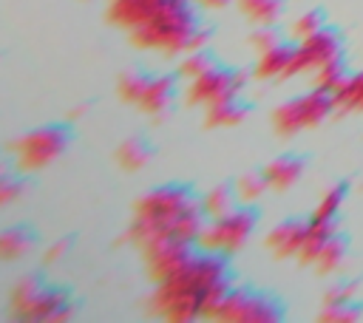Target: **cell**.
I'll list each match as a JSON object with an SVG mask.
<instances>
[{"mask_svg": "<svg viewBox=\"0 0 363 323\" xmlns=\"http://www.w3.org/2000/svg\"><path fill=\"white\" fill-rule=\"evenodd\" d=\"M230 286L233 278L224 252H213V249L193 252L184 266L156 280L153 312L173 323L210 317V312L230 292Z\"/></svg>", "mask_w": 363, "mask_h": 323, "instance_id": "1", "label": "cell"}, {"mask_svg": "<svg viewBox=\"0 0 363 323\" xmlns=\"http://www.w3.org/2000/svg\"><path fill=\"white\" fill-rule=\"evenodd\" d=\"M204 218L207 215L201 210V198H196L190 187L164 184L136 201L130 241L139 249H145L153 241H164V238L196 244L204 227Z\"/></svg>", "mask_w": 363, "mask_h": 323, "instance_id": "2", "label": "cell"}, {"mask_svg": "<svg viewBox=\"0 0 363 323\" xmlns=\"http://www.w3.org/2000/svg\"><path fill=\"white\" fill-rule=\"evenodd\" d=\"M199 17L196 11L184 3H173L170 8L159 11L153 20L130 31V42L139 48L162 51V54H187L193 51L196 34H199Z\"/></svg>", "mask_w": 363, "mask_h": 323, "instance_id": "3", "label": "cell"}, {"mask_svg": "<svg viewBox=\"0 0 363 323\" xmlns=\"http://www.w3.org/2000/svg\"><path fill=\"white\" fill-rule=\"evenodd\" d=\"M11 312L23 320H65L71 314V300L62 289L28 275L11 292Z\"/></svg>", "mask_w": 363, "mask_h": 323, "instance_id": "4", "label": "cell"}, {"mask_svg": "<svg viewBox=\"0 0 363 323\" xmlns=\"http://www.w3.org/2000/svg\"><path fill=\"white\" fill-rule=\"evenodd\" d=\"M210 317L233 323H272L284 317V306L267 292L250 286H230V292L216 303Z\"/></svg>", "mask_w": 363, "mask_h": 323, "instance_id": "5", "label": "cell"}, {"mask_svg": "<svg viewBox=\"0 0 363 323\" xmlns=\"http://www.w3.org/2000/svg\"><path fill=\"white\" fill-rule=\"evenodd\" d=\"M71 142V130L65 125H43L28 130L23 139L14 142V162L23 173H37L54 164Z\"/></svg>", "mask_w": 363, "mask_h": 323, "instance_id": "6", "label": "cell"}, {"mask_svg": "<svg viewBox=\"0 0 363 323\" xmlns=\"http://www.w3.org/2000/svg\"><path fill=\"white\" fill-rule=\"evenodd\" d=\"M335 110V96L329 91L312 88L272 110V128L281 136H295L298 130L318 128Z\"/></svg>", "mask_w": 363, "mask_h": 323, "instance_id": "7", "label": "cell"}, {"mask_svg": "<svg viewBox=\"0 0 363 323\" xmlns=\"http://www.w3.org/2000/svg\"><path fill=\"white\" fill-rule=\"evenodd\" d=\"M255 224H258V215L255 210L250 207H235L230 210L227 215H218V218H210V224L201 227L199 232V246L201 249H213V252H235L241 249L250 235L255 232Z\"/></svg>", "mask_w": 363, "mask_h": 323, "instance_id": "8", "label": "cell"}, {"mask_svg": "<svg viewBox=\"0 0 363 323\" xmlns=\"http://www.w3.org/2000/svg\"><path fill=\"white\" fill-rule=\"evenodd\" d=\"M244 74L241 71H230V68H221V65H213L207 68L204 74H199L196 79H190V88H187V102L190 105H201V108H210L216 102H224L230 96H238V91L244 88Z\"/></svg>", "mask_w": 363, "mask_h": 323, "instance_id": "9", "label": "cell"}, {"mask_svg": "<svg viewBox=\"0 0 363 323\" xmlns=\"http://www.w3.org/2000/svg\"><path fill=\"white\" fill-rule=\"evenodd\" d=\"M337 57H343L340 37L335 31H329V28H320L318 34L298 40L295 57H292V65H289L286 76H292V74H315L320 65H326V62H332Z\"/></svg>", "mask_w": 363, "mask_h": 323, "instance_id": "10", "label": "cell"}, {"mask_svg": "<svg viewBox=\"0 0 363 323\" xmlns=\"http://www.w3.org/2000/svg\"><path fill=\"white\" fill-rule=\"evenodd\" d=\"M145 266L150 272L153 280H162L167 275H173L179 266H184L193 255V244L190 241H179V238H164V241H153L145 249Z\"/></svg>", "mask_w": 363, "mask_h": 323, "instance_id": "11", "label": "cell"}, {"mask_svg": "<svg viewBox=\"0 0 363 323\" xmlns=\"http://www.w3.org/2000/svg\"><path fill=\"white\" fill-rule=\"evenodd\" d=\"M173 3H184V0H108V20L125 31H133L147 20H153L159 11L170 8Z\"/></svg>", "mask_w": 363, "mask_h": 323, "instance_id": "12", "label": "cell"}, {"mask_svg": "<svg viewBox=\"0 0 363 323\" xmlns=\"http://www.w3.org/2000/svg\"><path fill=\"white\" fill-rule=\"evenodd\" d=\"M306 227H309V221H303V218H286L267 232V246L272 249L275 258H292V255H298V249L303 244Z\"/></svg>", "mask_w": 363, "mask_h": 323, "instance_id": "13", "label": "cell"}, {"mask_svg": "<svg viewBox=\"0 0 363 323\" xmlns=\"http://www.w3.org/2000/svg\"><path fill=\"white\" fill-rule=\"evenodd\" d=\"M295 57V45L278 40L275 45L258 51V62H255V76L258 79H275V76H286L289 65Z\"/></svg>", "mask_w": 363, "mask_h": 323, "instance_id": "14", "label": "cell"}, {"mask_svg": "<svg viewBox=\"0 0 363 323\" xmlns=\"http://www.w3.org/2000/svg\"><path fill=\"white\" fill-rule=\"evenodd\" d=\"M173 96H176V79L173 76H167V74L150 76V82H147L142 99L136 102V108L150 113V116H159L173 105Z\"/></svg>", "mask_w": 363, "mask_h": 323, "instance_id": "15", "label": "cell"}, {"mask_svg": "<svg viewBox=\"0 0 363 323\" xmlns=\"http://www.w3.org/2000/svg\"><path fill=\"white\" fill-rule=\"evenodd\" d=\"M264 176H267V184L272 190H289L303 176V159L301 156H292V153H284V156L272 159L264 167Z\"/></svg>", "mask_w": 363, "mask_h": 323, "instance_id": "16", "label": "cell"}, {"mask_svg": "<svg viewBox=\"0 0 363 323\" xmlns=\"http://www.w3.org/2000/svg\"><path fill=\"white\" fill-rule=\"evenodd\" d=\"M247 113H250V105L241 96H230L224 102L204 108V122L207 128H233V125H241Z\"/></svg>", "mask_w": 363, "mask_h": 323, "instance_id": "17", "label": "cell"}, {"mask_svg": "<svg viewBox=\"0 0 363 323\" xmlns=\"http://www.w3.org/2000/svg\"><path fill=\"white\" fill-rule=\"evenodd\" d=\"M335 232H337V224H335V221H318V218H309L303 244H301V249H298V261H301V264H315L318 252L323 249V244H326Z\"/></svg>", "mask_w": 363, "mask_h": 323, "instance_id": "18", "label": "cell"}, {"mask_svg": "<svg viewBox=\"0 0 363 323\" xmlns=\"http://www.w3.org/2000/svg\"><path fill=\"white\" fill-rule=\"evenodd\" d=\"M153 156V147L147 139L142 136H128L119 147H116V162L122 170H142Z\"/></svg>", "mask_w": 363, "mask_h": 323, "instance_id": "19", "label": "cell"}, {"mask_svg": "<svg viewBox=\"0 0 363 323\" xmlns=\"http://www.w3.org/2000/svg\"><path fill=\"white\" fill-rule=\"evenodd\" d=\"M235 6L255 26H272L284 11V0H235Z\"/></svg>", "mask_w": 363, "mask_h": 323, "instance_id": "20", "label": "cell"}, {"mask_svg": "<svg viewBox=\"0 0 363 323\" xmlns=\"http://www.w3.org/2000/svg\"><path fill=\"white\" fill-rule=\"evenodd\" d=\"M34 244V235L23 227H9L0 232V261H17L23 258Z\"/></svg>", "mask_w": 363, "mask_h": 323, "instance_id": "21", "label": "cell"}, {"mask_svg": "<svg viewBox=\"0 0 363 323\" xmlns=\"http://www.w3.org/2000/svg\"><path fill=\"white\" fill-rule=\"evenodd\" d=\"M346 249H349V246H346V238L335 232V235L323 244V249L318 252V258H315L312 266H315L320 275H329V272H335V269L346 261Z\"/></svg>", "mask_w": 363, "mask_h": 323, "instance_id": "22", "label": "cell"}, {"mask_svg": "<svg viewBox=\"0 0 363 323\" xmlns=\"http://www.w3.org/2000/svg\"><path fill=\"white\" fill-rule=\"evenodd\" d=\"M235 190L233 187H227V184H218V187H213L210 193H204V198H201V210H204V215L207 218H218V215H227L230 210H235Z\"/></svg>", "mask_w": 363, "mask_h": 323, "instance_id": "23", "label": "cell"}, {"mask_svg": "<svg viewBox=\"0 0 363 323\" xmlns=\"http://www.w3.org/2000/svg\"><path fill=\"white\" fill-rule=\"evenodd\" d=\"M332 96H335V108L340 110H363V71L349 74V79Z\"/></svg>", "mask_w": 363, "mask_h": 323, "instance_id": "24", "label": "cell"}, {"mask_svg": "<svg viewBox=\"0 0 363 323\" xmlns=\"http://www.w3.org/2000/svg\"><path fill=\"white\" fill-rule=\"evenodd\" d=\"M346 193H349V184H346V181L329 187V190L320 196V201H318L312 218H318V221H337V212H340V207H343V201H346Z\"/></svg>", "mask_w": 363, "mask_h": 323, "instance_id": "25", "label": "cell"}, {"mask_svg": "<svg viewBox=\"0 0 363 323\" xmlns=\"http://www.w3.org/2000/svg\"><path fill=\"white\" fill-rule=\"evenodd\" d=\"M346 79H349V71H346L343 57H337V60H332V62H326L315 71V88L329 91V94H335Z\"/></svg>", "mask_w": 363, "mask_h": 323, "instance_id": "26", "label": "cell"}, {"mask_svg": "<svg viewBox=\"0 0 363 323\" xmlns=\"http://www.w3.org/2000/svg\"><path fill=\"white\" fill-rule=\"evenodd\" d=\"M147 82H150V76H147L145 71H139V68H130V71H125V74L119 76V82H116V94H119L125 102L136 105V102L142 99V94H145Z\"/></svg>", "mask_w": 363, "mask_h": 323, "instance_id": "27", "label": "cell"}, {"mask_svg": "<svg viewBox=\"0 0 363 323\" xmlns=\"http://www.w3.org/2000/svg\"><path fill=\"white\" fill-rule=\"evenodd\" d=\"M213 65H216V60H213L210 51H204V48H199V51H187V54L182 57V62H179V76H184V79H196L199 74H204V71L213 68Z\"/></svg>", "mask_w": 363, "mask_h": 323, "instance_id": "28", "label": "cell"}, {"mask_svg": "<svg viewBox=\"0 0 363 323\" xmlns=\"http://www.w3.org/2000/svg\"><path fill=\"white\" fill-rule=\"evenodd\" d=\"M320 28H326V17H323V11H320V8L303 11V14H301V17L292 23V34H295V40L312 37V34H318Z\"/></svg>", "mask_w": 363, "mask_h": 323, "instance_id": "29", "label": "cell"}, {"mask_svg": "<svg viewBox=\"0 0 363 323\" xmlns=\"http://www.w3.org/2000/svg\"><path fill=\"white\" fill-rule=\"evenodd\" d=\"M264 190H269L264 173H244V176L235 181V193H238L241 201H255Z\"/></svg>", "mask_w": 363, "mask_h": 323, "instance_id": "30", "label": "cell"}, {"mask_svg": "<svg viewBox=\"0 0 363 323\" xmlns=\"http://www.w3.org/2000/svg\"><path fill=\"white\" fill-rule=\"evenodd\" d=\"M360 317V306L352 303V300H343V303H326V309L320 312V320H357Z\"/></svg>", "mask_w": 363, "mask_h": 323, "instance_id": "31", "label": "cell"}, {"mask_svg": "<svg viewBox=\"0 0 363 323\" xmlns=\"http://www.w3.org/2000/svg\"><path fill=\"white\" fill-rule=\"evenodd\" d=\"M20 193H23L20 176L0 170V207H6V204H11L14 198H20Z\"/></svg>", "mask_w": 363, "mask_h": 323, "instance_id": "32", "label": "cell"}, {"mask_svg": "<svg viewBox=\"0 0 363 323\" xmlns=\"http://www.w3.org/2000/svg\"><path fill=\"white\" fill-rule=\"evenodd\" d=\"M281 37H278V31L275 28H269V26H258V31L250 37V42L258 48V51H264V48H269V45H275Z\"/></svg>", "mask_w": 363, "mask_h": 323, "instance_id": "33", "label": "cell"}, {"mask_svg": "<svg viewBox=\"0 0 363 323\" xmlns=\"http://www.w3.org/2000/svg\"><path fill=\"white\" fill-rule=\"evenodd\" d=\"M68 249H71V238H60L57 244H51V246L45 249V264H57Z\"/></svg>", "mask_w": 363, "mask_h": 323, "instance_id": "34", "label": "cell"}, {"mask_svg": "<svg viewBox=\"0 0 363 323\" xmlns=\"http://www.w3.org/2000/svg\"><path fill=\"white\" fill-rule=\"evenodd\" d=\"M352 295H354V283H340L332 292H326V303H343L352 300Z\"/></svg>", "mask_w": 363, "mask_h": 323, "instance_id": "35", "label": "cell"}, {"mask_svg": "<svg viewBox=\"0 0 363 323\" xmlns=\"http://www.w3.org/2000/svg\"><path fill=\"white\" fill-rule=\"evenodd\" d=\"M199 6H204V8H224V6H230L233 0H196Z\"/></svg>", "mask_w": 363, "mask_h": 323, "instance_id": "36", "label": "cell"}]
</instances>
